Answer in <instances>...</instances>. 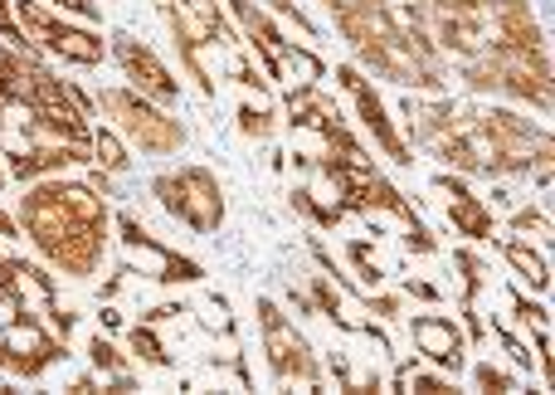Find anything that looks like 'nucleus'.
Instances as JSON below:
<instances>
[{
	"instance_id": "obj_12",
	"label": "nucleus",
	"mask_w": 555,
	"mask_h": 395,
	"mask_svg": "<svg viewBox=\"0 0 555 395\" xmlns=\"http://www.w3.org/2000/svg\"><path fill=\"white\" fill-rule=\"evenodd\" d=\"M107 54H113L117 68L127 74V88H137L142 98H152V103H176V98H181V84H176V74L166 68V59L156 54L152 44H142L137 35H113L107 39Z\"/></svg>"
},
{
	"instance_id": "obj_26",
	"label": "nucleus",
	"mask_w": 555,
	"mask_h": 395,
	"mask_svg": "<svg viewBox=\"0 0 555 395\" xmlns=\"http://www.w3.org/2000/svg\"><path fill=\"white\" fill-rule=\"evenodd\" d=\"M0 35H5L10 49H25V54H35V44L25 39V29L15 25V10H10V0H0Z\"/></svg>"
},
{
	"instance_id": "obj_17",
	"label": "nucleus",
	"mask_w": 555,
	"mask_h": 395,
	"mask_svg": "<svg viewBox=\"0 0 555 395\" xmlns=\"http://www.w3.org/2000/svg\"><path fill=\"white\" fill-rule=\"evenodd\" d=\"M88 166H93V171H103V176H117V171H127V166H132V156H127V146L117 142V132L113 127H93V132H88Z\"/></svg>"
},
{
	"instance_id": "obj_25",
	"label": "nucleus",
	"mask_w": 555,
	"mask_h": 395,
	"mask_svg": "<svg viewBox=\"0 0 555 395\" xmlns=\"http://www.w3.org/2000/svg\"><path fill=\"white\" fill-rule=\"evenodd\" d=\"M473 381H478L482 391H517V371H498V367H488V361H478Z\"/></svg>"
},
{
	"instance_id": "obj_18",
	"label": "nucleus",
	"mask_w": 555,
	"mask_h": 395,
	"mask_svg": "<svg viewBox=\"0 0 555 395\" xmlns=\"http://www.w3.org/2000/svg\"><path fill=\"white\" fill-rule=\"evenodd\" d=\"M127 347L137 352V357L146 361V367H171V352H166V342H162V332H156V322H137L132 332H127Z\"/></svg>"
},
{
	"instance_id": "obj_19",
	"label": "nucleus",
	"mask_w": 555,
	"mask_h": 395,
	"mask_svg": "<svg viewBox=\"0 0 555 395\" xmlns=\"http://www.w3.org/2000/svg\"><path fill=\"white\" fill-rule=\"evenodd\" d=\"M375 234L371 240H351L346 244V259H351V269H356V283H365V289H375L380 283V269H375Z\"/></svg>"
},
{
	"instance_id": "obj_34",
	"label": "nucleus",
	"mask_w": 555,
	"mask_h": 395,
	"mask_svg": "<svg viewBox=\"0 0 555 395\" xmlns=\"http://www.w3.org/2000/svg\"><path fill=\"white\" fill-rule=\"evenodd\" d=\"M332 377H336V386H341V391H356V381H351V367H346V357H332Z\"/></svg>"
},
{
	"instance_id": "obj_15",
	"label": "nucleus",
	"mask_w": 555,
	"mask_h": 395,
	"mask_svg": "<svg viewBox=\"0 0 555 395\" xmlns=\"http://www.w3.org/2000/svg\"><path fill=\"white\" fill-rule=\"evenodd\" d=\"M434 186H439L443 195H449V225L459 234H468V240H492V230H498V220H492V211L478 201V195L468 191V181L463 176H434Z\"/></svg>"
},
{
	"instance_id": "obj_30",
	"label": "nucleus",
	"mask_w": 555,
	"mask_h": 395,
	"mask_svg": "<svg viewBox=\"0 0 555 395\" xmlns=\"http://www.w3.org/2000/svg\"><path fill=\"white\" fill-rule=\"evenodd\" d=\"M234 78H240L244 88H254V93H263V88H269V78H263L259 68L249 64V59H240V64H234Z\"/></svg>"
},
{
	"instance_id": "obj_39",
	"label": "nucleus",
	"mask_w": 555,
	"mask_h": 395,
	"mask_svg": "<svg viewBox=\"0 0 555 395\" xmlns=\"http://www.w3.org/2000/svg\"><path fill=\"white\" fill-rule=\"evenodd\" d=\"M191 5H205V0H191Z\"/></svg>"
},
{
	"instance_id": "obj_21",
	"label": "nucleus",
	"mask_w": 555,
	"mask_h": 395,
	"mask_svg": "<svg viewBox=\"0 0 555 395\" xmlns=\"http://www.w3.org/2000/svg\"><path fill=\"white\" fill-rule=\"evenodd\" d=\"M240 132L244 137H273L278 132V113L269 103H254V107L240 103Z\"/></svg>"
},
{
	"instance_id": "obj_38",
	"label": "nucleus",
	"mask_w": 555,
	"mask_h": 395,
	"mask_svg": "<svg viewBox=\"0 0 555 395\" xmlns=\"http://www.w3.org/2000/svg\"><path fill=\"white\" fill-rule=\"evenodd\" d=\"M0 186H5V166H0Z\"/></svg>"
},
{
	"instance_id": "obj_29",
	"label": "nucleus",
	"mask_w": 555,
	"mask_h": 395,
	"mask_svg": "<svg viewBox=\"0 0 555 395\" xmlns=\"http://www.w3.org/2000/svg\"><path fill=\"white\" fill-rule=\"evenodd\" d=\"M361 298V308H371L375 318H400V298L395 293H356Z\"/></svg>"
},
{
	"instance_id": "obj_27",
	"label": "nucleus",
	"mask_w": 555,
	"mask_h": 395,
	"mask_svg": "<svg viewBox=\"0 0 555 395\" xmlns=\"http://www.w3.org/2000/svg\"><path fill=\"white\" fill-rule=\"evenodd\" d=\"M512 234H551V220L537 211V205H527V211L512 215Z\"/></svg>"
},
{
	"instance_id": "obj_3",
	"label": "nucleus",
	"mask_w": 555,
	"mask_h": 395,
	"mask_svg": "<svg viewBox=\"0 0 555 395\" xmlns=\"http://www.w3.org/2000/svg\"><path fill=\"white\" fill-rule=\"evenodd\" d=\"M15 225H20V234H29V244H35L59 273L88 279L107 254L113 215H107L103 191H93V186L39 176V181H29V191L20 195Z\"/></svg>"
},
{
	"instance_id": "obj_14",
	"label": "nucleus",
	"mask_w": 555,
	"mask_h": 395,
	"mask_svg": "<svg viewBox=\"0 0 555 395\" xmlns=\"http://www.w3.org/2000/svg\"><path fill=\"white\" fill-rule=\"evenodd\" d=\"M0 298H5L10 308L44 313V308H54L59 303V289H54V279H49L39 264L15 259V250H10V254H0Z\"/></svg>"
},
{
	"instance_id": "obj_16",
	"label": "nucleus",
	"mask_w": 555,
	"mask_h": 395,
	"mask_svg": "<svg viewBox=\"0 0 555 395\" xmlns=\"http://www.w3.org/2000/svg\"><path fill=\"white\" fill-rule=\"evenodd\" d=\"M502 254H507V264L521 273V283H527L531 293H546L551 289V264L541 259L527 240H502Z\"/></svg>"
},
{
	"instance_id": "obj_37",
	"label": "nucleus",
	"mask_w": 555,
	"mask_h": 395,
	"mask_svg": "<svg viewBox=\"0 0 555 395\" xmlns=\"http://www.w3.org/2000/svg\"><path fill=\"white\" fill-rule=\"evenodd\" d=\"M68 391H98V377H93V371H88V377H78Z\"/></svg>"
},
{
	"instance_id": "obj_7",
	"label": "nucleus",
	"mask_w": 555,
	"mask_h": 395,
	"mask_svg": "<svg viewBox=\"0 0 555 395\" xmlns=\"http://www.w3.org/2000/svg\"><path fill=\"white\" fill-rule=\"evenodd\" d=\"M152 195L181 225H191L195 234H215L224 225V191L210 166H176V171H162L152 181Z\"/></svg>"
},
{
	"instance_id": "obj_36",
	"label": "nucleus",
	"mask_w": 555,
	"mask_h": 395,
	"mask_svg": "<svg viewBox=\"0 0 555 395\" xmlns=\"http://www.w3.org/2000/svg\"><path fill=\"white\" fill-rule=\"evenodd\" d=\"M98 322H103V328H107V332H117V328H122V313H117V308H113V303H107V308H103V313H98Z\"/></svg>"
},
{
	"instance_id": "obj_20",
	"label": "nucleus",
	"mask_w": 555,
	"mask_h": 395,
	"mask_svg": "<svg viewBox=\"0 0 555 395\" xmlns=\"http://www.w3.org/2000/svg\"><path fill=\"white\" fill-rule=\"evenodd\" d=\"M88 367H98L103 377H127V357L113 347V337H93V342H88Z\"/></svg>"
},
{
	"instance_id": "obj_1",
	"label": "nucleus",
	"mask_w": 555,
	"mask_h": 395,
	"mask_svg": "<svg viewBox=\"0 0 555 395\" xmlns=\"http://www.w3.org/2000/svg\"><path fill=\"white\" fill-rule=\"evenodd\" d=\"M93 98L49 74L35 54L0 44V152L10 181H39L68 166H88Z\"/></svg>"
},
{
	"instance_id": "obj_24",
	"label": "nucleus",
	"mask_w": 555,
	"mask_h": 395,
	"mask_svg": "<svg viewBox=\"0 0 555 395\" xmlns=\"http://www.w3.org/2000/svg\"><path fill=\"white\" fill-rule=\"evenodd\" d=\"M263 10H269L273 20H283V25H293L302 39H317V25H312V20H307L297 5H287V0H269V5H263Z\"/></svg>"
},
{
	"instance_id": "obj_8",
	"label": "nucleus",
	"mask_w": 555,
	"mask_h": 395,
	"mask_svg": "<svg viewBox=\"0 0 555 395\" xmlns=\"http://www.w3.org/2000/svg\"><path fill=\"white\" fill-rule=\"evenodd\" d=\"M254 313H259L269 377L278 381V386H322V381H326L322 361H317L312 342H307L302 332H297L293 322L283 318V308H278L273 298H259V303H254Z\"/></svg>"
},
{
	"instance_id": "obj_33",
	"label": "nucleus",
	"mask_w": 555,
	"mask_h": 395,
	"mask_svg": "<svg viewBox=\"0 0 555 395\" xmlns=\"http://www.w3.org/2000/svg\"><path fill=\"white\" fill-rule=\"evenodd\" d=\"M176 313H185L181 303H156V308H146V318H142V322H171Z\"/></svg>"
},
{
	"instance_id": "obj_10",
	"label": "nucleus",
	"mask_w": 555,
	"mask_h": 395,
	"mask_svg": "<svg viewBox=\"0 0 555 395\" xmlns=\"http://www.w3.org/2000/svg\"><path fill=\"white\" fill-rule=\"evenodd\" d=\"M117 240H122V269L127 273H146V279H156V283H201L205 279L201 264L176 254V250H166V244L127 211L117 215Z\"/></svg>"
},
{
	"instance_id": "obj_32",
	"label": "nucleus",
	"mask_w": 555,
	"mask_h": 395,
	"mask_svg": "<svg viewBox=\"0 0 555 395\" xmlns=\"http://www.w3.org/2000/svg\"><path fill=\"white\" fill-rule=\"evenodd\" d=\"M404 293H410V298H420V303H439V289H434V283H424V279L404 283Z\"/></svg>"
},
{
	"instance_id": "obj_13",
	"label": "nucleus",
	"mask_w": 555,
	"mask_h": 395,
	"mask_svg": "<svg viewBox=\"0 0 555 395\" xmlns=\"http://www.w3.org/2000/svg\"><path fill=\"white\" fill-rule=\"evenodd\" d=\"M410 337H414V352H420L424 361H434L443 377L463 371V361H468V357H463V328L453 318L420 313V318H410Z\"/></svg>"
},
{
	"instance_id": "obj_28",
	"label": "nucleus",
	"mask_w": 555,
	"mask_h": 395,
	"mask_svg": "<svg viewBox=\"0 0 555 395\" xmlns=\"http://www.w3.org/2000/svg\"><path fill=\"white\" fill-rule=\"evenodd\" d=\"M512 318L527 322V328H541V322H546V308H541V303H531V298H521V293L512 289Z\"/></svg>"
},
{
	"instance_id": "obj_31",
	"label": "nucleus",
	"mask_w": 555,
	"mask_h": 395,
	"mask_svg": "<svg viewBox=\"0 0 555 395\" xmlns=\"http://www.w3.org/2000/svg\"><path fill=\"white\" fill-rule=\"evenodd\" d=\"M15 240H20V225L10 220L5 211H0V254H10V250H15Z\"/></svg>"
},
{
	"instance_id": "obj_6",
	"label": "nucleus",
	"mask_w": 555,
	"mask_h": 395,
	"mask_svg": "<svg viewBox=\"0 0 555 395\" xmlns=\"http://www.w3.org/2000/svg\"><path fill=\"white\" fill-rule=\"evenodd\" d=\"M93 107L113 117L117 132H127V142L146 156H171L185 146L181 117H171L166 103H152V98H142L137 88H103V93L93 98Z\"/></svg>"
},
{
	"instance_id": "obj_11",
	"label": "nucleus",
	"mask_w": 555,
	"mask_h": 395,
	"mask_svg": "<svg viewBox=\"0 0 555 395\" xmlns=\"http://www.w3.org/2000/svg\"><path fill=\"white\" fill-rule=\"evenodd\" d=\"M336 84H341V93L356 103V117H361V127L380 142V152L390 156V162H400V166H410L414 162V146L404 142V132H400V123L390 117V107L380 103V93H375V84L361 74L356 64H341L336 68Z\"/></svg>"
},
{
	"instance_id": "obj_22",
	"label": "nucleus",
	"mask_w": 555,
	"mask_h": 395,
	"mask_svg": "<svg viewBox=\"0 0 555 395\" xmlns=\"http://www.w3.org/2000/svg\"><path fill=\"white\" fill-rule=\"evenodd\" d=\"M453 264H459V273H463V308H468V303L482 293V273L488 269H482V259L473 250H459L453 254Z\"/></svg>"
},
{
	"instance_id": "obj_2",
	"label": "nucleus",
	"mask_w": 555,
	"mask_h": 395,
	"mask_svg": "<svg viewBox=\"0 0 555 395\" xmlns=\"http://www.w3.org/2000/svg\"><path fill=\"white\" fill-rule=\"evenodd\" d=\"M404 142L424 146L453 166L459 176H488V181H507V176H531L537 186H551L555 176V142L541 123L517 117L512 107H478V103H453V98H404Z\"/></svg>"
},
{
	"instance_id": "obj_23",
	"label": "nucleus",
	"mask_w": 555,
	"mask_h": 395,
	"mask_svg": "<svg viewBox=\"0 0 555 395\" xmlns=\"http://www.w3.org/2000/svg\"><path fill=\"white\" fill-rule=\"evenodd\" d=\"M201 322L215 332V337H234V318H230V303H224V293H210V298H205Z\"/></svg>"
},
{
	"instance_id": "obj_9",
	"label": "nucleus",
	"mask_w": 555,
	"mask_h": 395,
	"mask_svg": "<svg viewBox=\"0 0 555 395\" xmlns=\"http://www.w3.org/2000/svg\"><path fill=\"white\" fill-rule=\"evenodd\" d=\"M10 10H15V25L25 29L29 44L49 49V54L68 59V64H88V68L107 59V39H103V35H93L88 25H68L64 15L44 10L39 0H15Z\"/></svg>"
},
{
	"instance_id": "obj_4",
	"label": "nucleus",
	"mask_w": 555,
	"mask_h": 395,
	"mask_svg": "<svg viewBox=\"0 0 555 395\" xmlns=\"http://www.w3.org/2000/svg\"><path fill=\"white\" fill-rule=\"evenodd\" d=\"M74 313L68 308H10V328L0 332V371L20 381L44 377L49 367L68 361V332H74Z\"/></svg>"
},
{
	"instance_id": "obj_5",
	"label": "nucleus",
	"mask_w": 555,
	"mask_h": 395,
	"mask_svg": "<svg viewBox=\"0 0 555 395\" xmlns=\"http://www.w3.org/2000/svg\"><path fill=\"white\" fill-rule=\"evenodd\" d=\"M224 5H230V15L240 20L244 39H249L254 49H259V59H263V78L283 84V98L302 93V88H317V78L326 74L322 54H312L307 44H287L283 29H278V20H273L263 5H254V0H224Z\"/></svg>"
},
{
	"instance_id": "obj_35",
	"label": "nucleus",
	"mask_w": 555,
	"mask_h": 395,
	"mask_svg": "<svg viewBox=\"0 0 555 395\" xmlns=\"http://www.w3.org/2000/svg\"><path fill=\"white\" fill-rule=\"evenodd\" d=\"M54 5L74 10V15H88V20H98V5H93V0H54Z\"/></svg>"
}]
</instances>
